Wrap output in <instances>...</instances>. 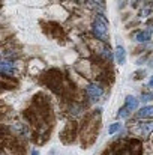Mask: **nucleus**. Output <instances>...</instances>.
I'll return each mask as SVG.
<instances>
[{
    "label": "nucleus",
    "instance_id": "8",
    "mask_svg": "<svg viewBox=\"0 0 153 155\" xmlns=\"http://www.w3.org/2000/svg\"><path fill=\"white\" fill-rule=\"evenodd\" d=\"M152 131H153V122H146V124L140 125V133L143 136H149Z\"/></svg>",
    "mask_w": 153,
    "mask_h": 155
},
{
    "label": "nucleus",
    "instance_id": "14",
    "mask_svg": "<svg viewBox=\"0 0 153 155\" xmlns=\"http://www.w3.org/2000/svg\"><path fill=\"white\" fill-rule=\"evenodd\" d=\"M32 155H39V152H38V151H33V152H32Z\"/></svg>",
    "mask_w": 153,
    "mask_h": 155
},
{
    "label": "nucleus",
    "instance_id": "11",
    "mask_svg": "<svg viewBox=\"0 0 153 155\" xmlns=\"http://www.w3.org/2000/svg\"><path fill=\"white\" fill-rule=\"evenodd\" d=\"M128 113H129V110H128V108H120V110H119V117L126 119V117H128Z\"/></svg>",
    "mask_w": 153,
    "mask_h": 155
},
{
    "label": "nucleus",
    "instance_id": "6",
    "mask_svg": "<svg viewBox=\"0 0 153 155\" xmlns=\"http://www.w3.org/2000/svg\"><path fill=\"white\" fill-rule=\"evenodd\" d=\"M114 56H116V60H117L119 65H123L126 62V51H125L123 47H117L116 51H114Z\"/></svg>",
    "mask_w": 153,
    "mask_h": 155
},
{
    "label": "nucleus",
    "instance_id": "16",
    "mask_svg": "<svg viewBox=\"0 0 153 155\" xmlns=\"http://www.w3.org/2000/svg\"><path fill=\"white\" fill-rule=\"evenodd\" d=\"M95 2H96V3H102L104 0H95Z\"/></svg>",
    "mask_w": 153,
    "mask_h": 155
},
{
    "label": "nucleus",
    "instance_id": "3",
    "mask_svg": "<svg viewBox=\"0 0 153 155\" xmlns=\"http://www.w3.org/2000/svg\"><path fill=\"white\" fill-rule=\"evenodd\" d=\"M0 69H2V74H5V75H14L15 74V66L9 60H2Z\"/></svg>",
    "mask_w": 153,
    "mask_h": 155
},
{
    "label": "nucleus",
    "instance_id": "4",
    "mask_svg": "<svg viewBox=\"0 0 153 155\" xmlns=\"http://www.w3.org/2000/svg\"><path fill=\"white\" fill-rule=\"evenodd\" d=\"M137 107H138V100H137L135 97L128 95V97L125 98V108H128L129 111H135Z\"/></svg>",
    "mask_w": 153,
    "mask_h": 155
},
{
    "label": "nucleus",
    "instance_id": "10",
    "mask_svg": "<svg viewBox=\"0 0 153 155\" xmlns=\"http://www.w3.org/2000/svg\"><path fill=\"white\" fill-rule=\"evenodd\" d=\"M101 53H102V56H104L105 59H113V56H114L113 53H111L110 50H108V48H104V50H102Z\"/></svg>",
    "mask_w": 153,
    "mask_h": 155
},
{
    "label": "nucleus",
    "instance_id": "12",
    "mask_svg": "<svg viewBox=\"0 0 153 155\" xmlns=\"http://www.w3.org/2000/svg\"><path fill=\"white\" fill-rule=\"evenodd\" d=\"M152 98H153L152 94H144V95H141V100H143V101H150Z\"/></svg>",
    "mask_w": 153,
    "mask_h": 155
},
{
    "label": "nucleus",
    "instance_id": "2",
    "mask_svg": "<svg viewBox=\"0 0 153 155\" xmlns=\"http://www.w3.org/2000/svg\"><path fill=\"white\" fill-rule=\"evenodd\" d=\"M86 94H87V97H89L92 101H96V100L101 98V95L104 94V91H102V87L99 84L90 83V84H87V87H86Z\"/></svg>",
    "mask_w": 153,
    "mask_h": 155
},
{
    "label": "nucleus",
    "instance_id": "1",
    "mask_svg": "<svg viewBox=\"0 0 153 155\" xmlns=\"http://www.w3.org/2000/svg\"><path fill=\"white\" fill-rule=\"evenodd\" d=\"M92 32H93V35L98 38V39H101V41H107L108 39V26H107V20L99 15L95 21H93V24H92Z\"/></svg>",
    "mask_w": 153,
    "mask_h": 155
},
{
    "label": "nucleus",
    "instance_id": "5",
    "mask_svg": "<svg viewBox=\"0 0 153 155\" xmlns=\"http://www.w3.org/2000/svg\"><path fill=\"white\" fill-rule=\"evenodd\" d=\"M137 116L140 119H147V117H153V105H147V107H143L141 110H138Z\"/></svg>",
    "mask_w": 153,
    "mask_h": 155
},
{
    "label": "nucleus",
    "instance_id": "7",
    "mask_svg": "<svg viewBox=\"0 0 153 155\" xmlns=\"http://www.w3.org/2000/svg\"><path fill=\"white\" fill-rule=\"evenodd\" d=\"M153 32L150 29H147V30H143V32H140V33H137L135 35V39L138 41V42H144V41H149L150 38H152Z\"/></svg>",
    "mask_w": 153,
    "mask_h": 155
},
{
    "label": "nucleus",
    "instance_id": "15",
    "mask_svg": "<svg viewBox=\"0 0 153 155\" xmlns=\"http://www.w3.org/2000/svg\"><path fill=\"white\" fill-rule=\"evenodd\" d=\"M149 66H150V68H153V60L150 62V63H149Z\"/></svg>",
    "mask_w": 153,
    "mask_h": 155
},
{
    "label": "nucleus",
    "instance_id": "9",
    "mask_svg": "<svg viewBox=\"0 0 153 155\" xmlns=\"http://www.w3.org/2000/svg\"><path fill=\"white\" fill-rule=\"evenodd\" d=\"M119 130H120V124H119V122H116V124H111V125H110L108 133H110V134H114V133H117Z\"/></svg>",
    "mask_w": 153,
    "mask_h": 155
},
{
    "label": "nucleus",
    "instance_id": "13",
    "mask_svg": "<svg viewBox=\"0 0 153 155\" xmlns=\"http://www.w3.org/2000/svg\"><path fill=\"white\" fill-rule=\"evenodd\" d=\"M149 86H150V87H153V77L149 80Z\"/></svg>",
    "mask_w": 153,
    "mask_h": 155
}]
</instances>
